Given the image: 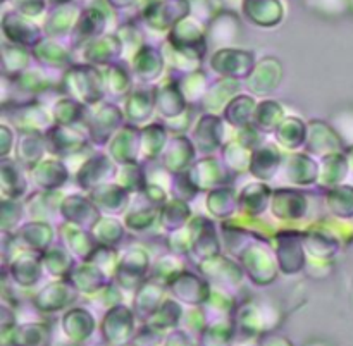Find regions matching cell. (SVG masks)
<instances>
[{
    "label": "cell",
    "mask_w": 353,
    "mask_h": 346,
    "mask_svg": "<svg viewBox=\"0 0 353 346\" xmlns=\"http://www.w3.org/2000/svg\"><path fill=\"white\" fill-rule=\"evenodd\" d=\"M262 346H292V343H290L286 338L276 336V338H271V340H265Z\"/></svg>",
    "instance_id": "cell-6"
},
{
    "label": "cell",
    "mask_w": 353,
    "mask_h": 346,
    "mask_svg": "<svg viewBox=\"0 0 353 346\" xmlns=\"http://www.w3.org/2000/svg\"><path fill=\"white\" fill-rule=\"evenodd\" d=\"M133 333V317L130 310L117 307L107 314L102 326V334L109 345H123L130 340Z\"/></svg>",
    "instance_id": "cell-1"
},
{
    "label": "cell",
    "mask_w": 353,
    "mask_h": 346,
    "mask_svg": "<svg viewBox=\"0 0 353 346\" xmlns=\"http://www.w3.org/2000/svg\"><path fill=\"white\" fill-rule=\"evenodd\" d=\"M64 331L71 340L83 341L92 334L93 319L85 310H72L64 317Z\"/></svg>",
    "instance_id": "cell-3"
},
{
    "label": "cell",
    "mask_w": 353,
    "mask_h": 346,
    "mask_svg": "<svg viewBox=\"0 0 353 346\" xmlns=\"http://www.w3.org/2000/svg\"><path fill=\"white\" fill-rule=\"evenodd\" d=\"M12 346H50V329L45 324H28L12 333Z\"/></svg>",
    "instance_id": "cell-2"
},
{
    "label": "cell",
    "mask_w": 353,
    "mask_h": 346,
    "mask_svg": "<svg viewBox=\"0 0 353 346\" xmlns=\"http://www.w3.org/2000/svg\"><path fill=\"white\" fill-rule=\"evenodd\" d=\"M165 346H190V341H188V338L185 336V334L178 333V331H176V333L169 334L168 343H165Z\"/></svg>",
    "instance_id": "cell-5"
},
{
    "label": "cell",
    "mask_w": 353,
    "mask_h": 346,
    "mask_svg": "<svg viewBox=\"0 0 353 346\" xmlns=\"http://www.w3.org/2000/svg\"><path fill=\"white\" fill-rule=\"evenodd\" d=\"M179 316H181V310L178 309L172 303H168V305L162 307L157 314L150 319V327H157V329H165V327H172L176 323H178Z\"/></svg>",
    "instance_id": "cell-4"
},
{
    "label": "cell",
    "mask_w": 353,
    "mask_h": 346,
    "mask_svg": "<svg viewBox=\"0 0 353 346\" xmlns=\"http://www.w3.org/2000/svg\"><path fill=\"white\" fill-rule=\"evenodd\" d=\"M317 346H321V345H317Z\"/></svg>",
    "instance_id": "cell-7"
}]
</instances>
